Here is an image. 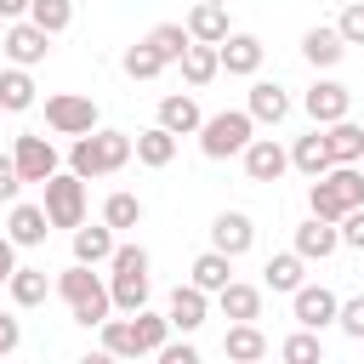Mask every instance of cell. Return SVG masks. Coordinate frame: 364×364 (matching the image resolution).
I'll return each mask as SVG.
<instances>
[{
    "label": "cell",
    "instance_id": "obj_31",
    "mask_svg": "<svg viewBox=\"0 0 364 364\" xmlns=\"http://www.w3.org/2000/svg\"><path fill=\"white\" fill-rule=\"evenodd\" d=\"M188 34L205 40V46H216V40L228 34V6H222V0H199V6L188 11Z\"/></svg>",
    "mask_w": 364,
    "mask_h": 364
},
{
    "label": "cell",
    "instance_id": "obj_14",
    "mask_svg": "<svg viewBox=\"0 0 364 364\" xmlns=\"http://www.w3.org/2000/svg\"><path fill=\"white\" fill-rule=\"evenodd\" d=\"M165 318H171V330L193 336V330L210 318V296H205L199 284H176V290H171V301H165Z\"/></svg>",
    "mask_w": 364,
    "mask_h": 364
},
{
    "label": "cell",
    "instance_id": "obj_6",
    "mask_svg": "<svg viewBox=\"0 0 364 364\" xmlns=\"http://www.w3.org/2000/svg\"><path fill=\"white\" fill-rule=\"evenodd\" d=\"M46 125L57 136H85V131H97V102L85 91H57V97H46Z\"/></svg>",
    "mask_w": 364,
    "mask_h": 364
},
{
    "label": "cell",
    "instance_id": "obj_1",
    "mask_svg": "<svg viewBox=\"0 0 364 364\" xmlns=\"http://www.w3.org/2000/svg\"><path fill=\"white\" fill-rule=\"evenodd\" d=\"M51 290L68 301V313H74V324H85V330H97L108 313H114V296H108V279L97 273V267H85V262H74V267H63L57 279H51Z\"/></svg>",
    "mask_w": 364,
    "mask_h": 364
},
{
    "label": "cell",
    "instance_id": "obj_38",
    "mask_svg": "<svg viewBox=\"0 0 364 364\" xmlns=\"http://www.w3.org/2000/svg\"><path fill=\"white\" fill-rule=\"evenodd\" d=\"M336 34L347 40V51H353V46H364V0L341 6V17H336Z\"/></svg>",
    "mask_w": 364,
    "mask_h": 364
},
{
    "label": "cell",
    "instance_id": "obj_23",
    "mask_svg": "<svg viewBox=\"0 0 364 364\" xmlns=\"http://www.w3.org/2000/svg\"><path fill=\"white\" fill-rule=\"evenodd\" d=\"M114 245H119V239H114L108 222H97V228L80 222V228H74V262H85V267H102V262L114 256Z\"/></svg>",
    "mask_w": 364,
    "mask_h": 364
},
{
    "label": "cell",
    "instance_id": "obj_8",
    "mask_svg": "<svg viewBox=\"0 0 364 364\" xmlns=\"http://www.w3.org/2000/svg\"><path fill=\"white\" fill-rule=\"evenodd\" d=\"M336 307H341V296L330 290V284H296L290 290V313H296V324H307V330H324V324H336Z\"/></svg>",
    "mask_w": 364,
    "mask_h": 364
},
{
    "label": "cell",
    "instance_id": "obj_33",
    "mask_svg": "<svg viewBox=\"0 0 364 364\" xmlns=\"http://www.w3.org/2000/svg\"><path fill=\"white\" fill-rule=\"evenodd\" d=\"M119 68H125L131 80H159V74H165L171 63H165V57H159V51H154L148 40H136V46H131V51L119 57Z\"/></svg>",
    "mask_w": 364,
    "mask_h": 364
},
{
    "label": "cell",
    "instance_id": "obj_21",
    "mask_svg": "<svg viewBox=\"0 0 364 364\" xmlns=\"http://www.w3.org/2000/svg\"><path fill=\"white\" fill-rule=\"evenodd\" d=\"M222 353H228L233 364H256V358H267V336L256 330V318H239V324H228Z\"/></svg>",
    "mask_w": 364,
    "mask_h": 364
},
{
    "label": "cell",
    "instance_id": "obj_27",
    "mask_svg": "<svg viewBox=\"0 0 364 364\" xmlns=\"http://www.w3.org/2000/svg\"><path fill=\"white\" fill-rule=\"evenodd\" d=\"M6 296H11V307H40V301L51 296V279H46V267H11V279H6Z\"/></svg>",
    "mask_w": 364,
    "mask_h": 364
},
{
    "label": "cell",
    "instance_id": "obj_42",
    "mask_svg": "<svg viewBox=\"0 0 364 364\" xmlns=\"http://www.w3.org/2000/svg\"><path fill=\"white\" fill-rule=\"evenodd\" d=\"M23 193V176H17V159L11 154H0V205H11Z\"/></svg>",
    "mask_w": 364,
    "mask_h": 364
},
{
    "label": "cell",
    "instance_id": "obj_44",
    "mask_svg": "<svg viewBox=\"0 0 364 364\" xmlns=\"http://www.w3.org/2000/svg\"><path fill=\"white\" fill-rule=\"evenodd\" d=\"M11 267H17V245H11L6 233H0V284L11 279Z\"/></svg>",
    "mask_w": 364,
    "mask_h": 364
},
{
    "label": "cell",
    "instance_id": "obj_37",
    "mask_svg": "<svg viewBox=\"0 0 364 364\" xmlns=\"http://www.w3.org/2000/svg\"><path fill=\"white\" fill-rule=\"evenodd\" d=\"M28 17H34L51 40H57V34L74 23V0H34V6H28Z\"/></svg>",
    "mask_w": 364,
    "mask_h": 364
},
{
    "label": "cell",
    "instance_id": "obj_4",
    "mask_svg": "<svg viewBox=\"0 0 364 364\" xmlns=\"http://www.w3.org/2000/svg\"><path fill=\"white\" fill-rule=\"evenodd\" d=\"M250 136H256V119L245 108H222V114H210L199 125V154L205 159H233V154H245Z\"/></svg>",
    "mask_w": 364,
    "mask_h": 364
},
{
    "label": "cell",
    "instance_id": "obj_26",
    "mask_svg": "<svg viewBox=\"0 0 364 364\" xmlns=\"http://www.w3.org/2000/svg\"><path fill=\"white\" fill-rule=\"evenodd\" d=\"M228 279H233V256H222V250H199L193 267H188V284H199L205 296H216Z\"/></svg>",
    "mask_w": 364,
    "mask_h": 364
},
{
    "label": "cell",
    "instance_id": "obj_12",
    "mask_svg": "<svg viewBox=\"0 0 364 364\" xmlns=\"http://www.w3.org/2000/svg\"><path fill=\"white\" fill-rule=\"evenodd\" d=\"M216 57H222L228 74H256L262 57H267V46H262L256 34H245V28H228V34L216 40Z\"/></svg>",
    "mask_w": 364,
    "mask_h": 364
},
{
    "label": "cell",
    "instance_id": "obj_34",
    "mask_svg": "<svg viewBox=\"0 0 364 364\" xmlns=\"http://www.w3.org/2000/svg\"><path fill=\"white\" fill-rule=\"evenodd\" d=\"M102 222H108L114 233L136 228V222H142V199H136V193H125V188H119V193H108V199H102Z\"/></svg>",
    "mask_w": 364,
    "mask_h": 364
},
{
    "label": "cell",
    "instance_id": "obj_10",
    "mask_svg": "<svg viewBox=\"0 0 364 364\" xmlns=\"http://www.w3.org/2000/svg\"><path fill=\"white\" fill-rule=\"evenodd\" d=\"M11 159H17V176H23V182H46V176L57 171V148H51V136H40V131H23L17 148H11Z\"/></svg>",
    "mask_w": 364,
    "mask_h": 364
},
{
    "label": "cell",
    "instance_id": "obj_28",
    "mask_svg": "<svg viewBox=\"0 0 364 364\" xmlns=\"http://www.w3.org/2000/svg\"><path fill=\"white\" fill-rule=\"evenodd\" d=\"M176 63H182V80H188L193 91H199V85H210V80L222 74V57H216V46H205V40H193V46L176 57Z\"/></svg>",
    "mask_w": 364,
    "mask_h": 364
},
{
    "label": "cell",
    "instance_id": "obj_9",
    "mask_svg": "<svg viewBox=\"0 0 364 364\" xmlns=\"http://www.w3.org/2000/svg\"><path fill=\"white\" fill-rule=\"evenodd\" d=\"M301 108H307V119H313V125H330V119H347L353 91H347L341 80H313V85H307V97H301Z\"/></svg>",
    "mask_w": 364,
    "mask_h": 364
},
{
    "label": "cell",
    "instance_id": "obj_20",
    "mask_svg": "<svg viewBox=\"0 0 364 364\" xmlns=\"http://www.w3.org/2000/svg\"><path fill=\"white\" fill-rule=\"evenodd\" d=\"M216 307H222L228 324H239V318H262V290L245 284V279H228V284L216 290Z\"/></svg>",
    "mask_w": 364,
    "mask_h": 364
},
{
    "label": "cell",
    "instance_id": "obj_11",
    "mask_svg": "<svg viewBox=\"0 0 364 364\" xmlns=\"http://www.w3.org/2000/svg\"><path fill=\"white\" fill-rule=\"evenodd\" d=\"M239 159H245V176H250V182H279V176L290 171V148H279L273 136H250Z\"/></svg>",
    "mask_w": 364,
    "mask_h": 364
},
{
    "label": "cell",
    "instance_id": "obj_45",
    "mask_svg": "<svg viewBox=\"0 0 364 364\" xmlns=\"http://www.w3.org/2000/svg\"><path fill=\"white\" fill-rule=\"evenodd\" d=\"M28 6H34V0H0V17L17 23V17H28Z\"/></svg>",
    "mask_w": 364,
    "mask_h": 364
},
{
    "label": "cell",
    "instance_id": "obj_35",
    "mask_svg": "<svg viewBox=\"0 0 364 364\" xmlns=\"http://www.w3.org/2000/svg\"><path fill=\"white\" fill-rule=\"evenodd\" d=\"M307 210H313V216H324V222H341L353 205H347V199H341L324 176H313V188H307Z\"/></svg>",
    "mask_w": 364,
    "mask_h": 364
},
{
    "label": "cell",
    "instance_id": "obj_17",
    "mask_svg": "<svg viewBox=\"0 0 364 364\" xmlns=\"http://www.w3.org/2000/svg\"><path fill=\"white\" fill-rule=\"evenodd\" d=\"M301 57H307L313 68H336V63L347 57V40L336 34V23H313V28L301 34Z\"/></svg>",
    "mask_w": 364,
    "mask_h": 364
},
{
    "label": "cell",
    "instance_id": "obj_16",
    "mask_svg": "<svg viewBox=\"0 0 364 364\" xmlns=\"http://www.w3.org/2000/svg\"><path fill=\"white\" fill-rule=\"evenodd\" d=\"M341 250V233H336V222H324V216H307L301 228H296V256L301 262H324V256H336Z\"/></svg>",
    "mask_w": 364,
    "mask_h": 364
},
{
    "label": "cell",
    "instance_id": "obj_13",
    "mask_svg": "<svg viewBox=\"0 0 364 364\" xmlns=\"http://www.w3.org/2000/svg\"><path fill=\"white\" fill-rule=\"evenodd\" d=\"M250 245H256V222H250L245 210H222V216L210 222V250H222V256L239 262Z\"/></svg>",
    "mask_w": 364,
    "mask_h": 364
},
{
    "label": "cell",
    "instance_id": "obj_41",
    "mask_svg": "<svg viewBox=\"0 0 364 364\" xmlns=\"http://www.w3.org/2000/svg\"><path fill=\"white\" fill-rule=\"evenodd\" d=\"M154 358H159V364H199V347H193L188 336H182V341H171V336H165V347H159Z\"/></svg>",
    "mask_w": 364,
    "mask_h": 364
},
{
    "label": "cell",
    "instance_id": "obj_40",
    "mask_svg": "<svg viewBox=\"0 0 364 364\" xmlns=\"http://www.w3.org/2000/svg\"><path fill=\"white\" fill-rule=\"evenodd\" d=\"M336 233H341V245H347V250H364V205H353V210L336 222Z\"/></svg>",
    "mask_w": 364,
    "mask_h": 364
},
{
    "label": "cell",
    "instance_id": "obj_25",
    "mask_svg": "<svg viewBox=\"0 0 364 364\" xmlns=\"http://www.w3.org/2000/svg\"><path fill=\"white\" fill-rule=\"evenodd\" d=\"M290 165L313 182V176H324L336 159H330V148H324V125H313V136H296V148H290Z\"/></svg>",
    "mask_w": 364,
    "mask_h": 364
},
{
    "label": "cell",
    "instance_id": "obj_15",
    "mask_svg": "<svg viewBox=\"0 0 364 364\" xmlns=\"http://www.w3.org/2000/svg\"><path fill=\"white\" fill-rule=\"evenodd\" d=\"M46 233H51V216H46V205H23V199H11L6 239H11L17 250H28V245H46Z\"/></svg>",
    "mask_w": 364,
    "mask_h": 364
},
{
    "label": "cell",
    "instance_id": "obj_43",
    "mask_svg": "<svg viewBox=\"0 0 364 364\" xmlns=\"http://www.w3.org/2000/svg\"><path fill=\"white\" fill-rule=\"evenodd\" d=\"M17 341H23V318L0 313V358H6V353H17Z\"/></svg>",
    "mask_w": 364,
    "mask_h": 364
},
{
    "label": "cell",
    "instance_id": "obj_29",
    "mask_svg": "<svg viewBox=\"0 0 364 364\" xmlns=\"http://www.w3.org/2000/svg\"><path fill=\"white\" fill-rule=\"evenodd\" d=\"M301 279H307V262H301L296 250H279V256H267V267H262V284L279 290V296H290Z\"/></svg>",
    "mask_w": 364,
    "mask_h": 364
},
{
    "label": "cell",
    "instance_id": "obj_30",
    "mask_svg": "<svg viewBox=\"0 0 364 364\" xmlns=\"http://www.w3.org/2000/svg\"><path fill=\"white\" fill-rule=\"evenodd\" d=\"M0 108L6 114H28L34 108V74L28 68H17V63L0 68Z\"/></svg>",
    "mask_w": 364,
    "mask_h": 364
},
{
    "label": "cell",
    "instance_id": "obj_39",
    "mask_svg": "<svg viewBox=\"0 0 364 364\" xmlns=\"http://www.w3.org/2000/svg\"><path fill=\"white\" fill-rule=\"evenodd\" d=\"M336 330H341V336H353V341H364V296H353V301H341V307H336Z\"/></svg>",
    "mask_w": 364,
    "mask_h": 364
},
{
    "label": "cell",
    "instance_id": "obj_32",
    "mask_svg": "<svg viewBox=\"0 0 364 364\" xmlns=\"http://www.w3.org/2000/svg\"><path fill=\"white\" fill-rule=\"evenodd\" d=\"M148 46H154L165 63H176V57L193 46V34H188V23H154V28H148Z\"/></svg>",
    "mask_w": 364,
    "mask_h": 364
},
{
    "label": "cell",
    "instance_id": "obj_18",
    "mask_svg": "<svg viewBox=\"0 0 364 364\" xmlns=\"http://www.w3.org/2000/svg\"><path fill=\"white\" fill-rule=\"evenodd\" d=\"M245 114H250L256 125H284V119H290V97H284V85H273V80H256V85H250V102H245Z\"/></svg>",
    "mask_w": 364,
    "mask_h": 364
},
{
    "label": "cell",
    "instance_id": "obj_24",
    "mask_svg": "<svg viewBox=\"0 0 364 364\" xmlns=\"http://www.w3.org/2000/svg\"><path fill=\"white\" fill-rule=\"evenodd\" d=\"M324 148H330L336 165H358V159H364V125H353V119H330V125H324Z\"/></svg>",
    "mask_w": 364,
    "mask_h": 364
},
{
    "label": "cell",
    "instance_id": "obj_5",
    "mask_svg": "<svg viewBox=\"0 0 364 364\" xmlns=\"http://www.w3.org/2000/svg\"><path fill=\"white\" fill-rule=\"evenodd\" d=\"M46 216H51V228H80L85 222V176H74V171H51L46 182Z\"/></svg>",
    "mask_w": 364,
    "mask_h": 364
},
{
    "label": "cell",
    "instance_id": "obj_7",
    "mask_svg": "<svg viewBox=\"0 0 364 364\" xmlns=\"http://www.w3.org/2000/svg\"><path fill=\"white\" fill-rule=\"evenodd\" d=\"M0 51H6V63H17V68H34V63H46V57H51V34H46L34 17H17V23H6V40H0Z\"/></svg>",
    "mask_w": 364,
    "mask_h": 364
},
{
    "label": "cell",
    "instance_id": "obj_3",
    "mask_svg": "<svg viewBox=\"0 0 364 364\" xmlns=\"http://www.w3.org/2000/svg\"><path fill=\"white\" fill-rule=\"evenodd\" d=\"M148 290H154V279H148V250H142V245H114V256H108V296H114V313L148 307Z\"/></svg>",
    "mask_w": 364,
    "mask_h": 364
},
{
    "label": "cell",
    "instance_id": "obj_22",
    "mask_svg": "<svg viewBox=\"0 0 364 364\" xmlns=\"http://www.w3.org/2000/svg\"><path fill=\"white\" fill-rule=\"evenodd\" d=\"M159 125H165L171 136H193V131L205 125V114H199V102H193L188 91H171V97L159 102Z\"/></svg>",
    "mask_w": 364,
    "mask_h": 364
},
{
    "label": "cell",
    "instance_id": "obj_36",
    "mask_svg": "<svg viewBox=\"0 0 364 364\" xmlns=\"http://www.w3.org/2000/svg\"><path fill=\"white\" fill-rule=\"evenodd\" d=\"M279 358H290V364H318L324 358V341H318V330H296V336H284L279 341Z\"/></svg>",
    "mask_w": 364,
    "mask_h": 364
},
{
    "label": "cell",
    "instance_id": "obj_19",
    "mask_svg": "<svg viewBox=\"0 0 364 364\" xmlns=\"http://www.w3.org/2000/svg\"><path fill=\"white\" fill-rule=\"evenodd\" d=\"M131 159H136V165H148V171H165V165L176 159V136H171L165 125H148V131H136V136H131Z\"/></svg>",
    "mask_w": 364,
    "mask_h": 364
},
{
    "label": "cell",
    "instance_id": "obj_46",
    "mask_svg": "<svg viewBox=\"0 0 364 364\" xmlns=\"http://www.w3.org/2000/svg\"><path fill=\"white\" fill-rule=\"evenodd\" d=\"M222 6H228V0H222Z\"/></svg>",
    "mask_w": 364,
    "mask_h": 364
},
{
    "label": "cell",
    "instance_id": "obj_2",
    "mask_svg": "<svg viewBox=\"0 0 364 364\" xmlns=\"http://www.w3.org/2000/svg\"><path fill=\"white\" fill-rule=\"evenodd\" d=\"M131 165V131H85V136H74V148H68V171L74 176H114V171H125Z\"/></svg>",
    "mask_w": 364,
    "mask_h": 364
}]
</instances>
